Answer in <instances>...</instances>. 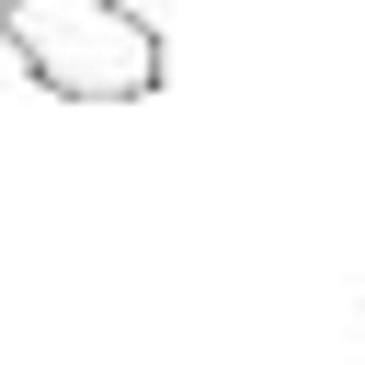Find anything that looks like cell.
<instances>
[{"instance_id": "obj_1", "label": "cell", "mask_w": 365, "mask_h": 365, "mask_svg": "<svg viewBox=\"0 0 365 365\" xmlns=\"http://www.w3.org/2000/svg\"><path fill=\"white\" fill-rule=\"evenodd\" d=\"M0 46L57 103H148L171 80V46L137 0H0Z\"/></svg>"}]
</instances>
